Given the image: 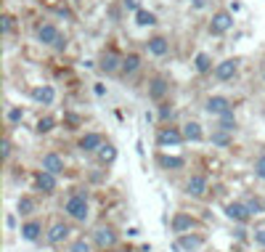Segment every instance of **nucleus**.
Listing matches in <instances>:
<instances>
[{
    "mask_svg": "<svg viewBox=\"0 0 265 252\" xmlns=\"http://www.w3.org/2000/svg\"><path fill=\"white\" fill-rule=\"evenodd\" d=\"M159 117H162V120H167V117H172V109H167V106H162V109H159Z\"/></svg>",
    "mask_w": 265,
    "mask_h": 252,
    "instance_id": "nucleus-39",
    "label": "nucleus"
},
{
    "mask_svg": "<svg viewBox=\"0 0 265 252\" xmlns=\"http://www.w3.org/2000/svg\"><path fill=\"white\" fill-rule=\"evenodd\" d=\"M236 75V59H225L215 66V77L220 80V83H228V80H234Z\"/></svg>",
    "mask_w": 265,
    "mask_h": 252,
    "instance_id": "nucleus-8",
    "label": "nucleus"
},
{
    "mask_svg": "<svg viewBox=\"0 0 265 252\" xmlns=\"http://www.w3.org/2000/svg\"><path fill=\"white\" fill-rule=\"evenodd\" d=\"M101 146H103L101 133H85L83 138H80V149H83V152H98Z\"/></svg>",
    "mask_w": 265,
    "mask_h": 252,
    "instance_id": "nucleus-13",
    "label": "nucleus"
},
{
    "mask_svg": "<svg viewBox=\"0 0 265 252\" xmlns=\"http://www.w3.org/2000/svg\"><path fill=\"white\" fill-rule=\"evenodd\" d=\"M180 141H183V130H178V128H162V130H159V135H157V143L159 146H175Z\"/></svg>",
    "mask_w": 265,
    "mask_h": 252,
    "instance_id": "nucleus-5",
    "label": "nucleus"
},
{
    "mask_svg": "<svg viewBox=\"0 0 265 252\" xmlns=\"http://www.w3.org/2000/svg\"><path fill=\"white\" fill-rule=\"evenodd\" d=\"M117 66H122V61H120V56L117 53H103V59H101V69L103 72H117Z\"/></svg>",
    "mask_w": 265,
    "mask_h": 252,
    "instance_id": "nucleus-21",
    "label": "nucleus"
},
{
    "mask_svg": "<svg viewBox=\"0 0 265 252\" xmlns=\"http://www.w3.org/2000/svg\"><path fill=\"white\" fill-rule=\"evenodd\" d=\"M212 143H217V146H228V143H231V135H228L225 130L217 128V130L212 133Z\"/></svg>",
    "mask_w": 265,
    "mask_h": 252,
    "instance_id": "nucleus-30",
    "label": "nucleus"
},
{
    "mask_svg": "<svg viewBox=\"0 0 265 252\" xmlns=\"http://www.w3.org/2000/svg\"><path fill=\"white\" fill-rule=\"evenodd\" d=\"M247 207L252 215H262L265 212V199H257V197H249L247 199Z\"/></svg>",
    "mask_w": 265,
    "mask_h": 252,
    "instance_id": "nucleus-27",
    "label": "nucleus"
},
{
    "mask_svg": "<svg viewBox=\"0 0 265 252\" xmlns=\"http://www.w3.org/2000/svg\"><path fill=\"white\" fill-rule=\"evenodd\" d=\"M93 242H96L101 249H109V247H114V244H117V234H114V228H109V226H101V228H96Z\"/></svg>",
    "mask_w": 265,
    "mask_h": 252,
    "instance_id": "nucleus-4",
    "label": "nucleus"
},
{
    "mask_svg": "<svg viewBox=\"0 0 265 252\" xmlns=\"http://www.w3.org/2000/svg\"><path fill=\"white\" fill-rule=\"evenodd\" d=\"M194 6H197V8H202V6H204V0H194Z\"/></svg>",
    "mask_w": 265,
    "mask_h": 252,
    "instance_id": "nucleus-41",
    "label": "nucleus"
},
{
    "mask_svg": "<svg viewBox=\"0 0 265 252\" xmlns=\"http://www.w3.org/2000/svg\"><path fill=\"white\" fill-rule=\"evenodd\" d=\"M199 247H202V236H197V234H180V239H178V249L194 252V249H199Z\"/></svg>",
    "mask_w": 265,
    "mask_h": 252,
    "instance_id": "nucleus-15",
    "label": "nucleus"
},
{
    "mask_svg": "<svg viewBox=\"0 0 265 252\" xmlns=\"http://www.w3.org/2000/svg\"><path fill=\"white\" fill-rule=\"evenodd\" d=\"M0 149H3V157L8 159V157H11V143H8V138H3V143H0Z\"/></svg>",
    "mask_w": 265,
    "mask_h": 252,
    "instance_id": "nucleus-37",
    "label": "nucleus"
},
{
    "mask_svg": "<svg viewBox=\"0 0 265 252\" xmlns=\"http://www.w3.org/2000/svg\"><path fill=\"white\" fill-rule=\"evenodd\" d=\"M34 183H37V189H40L43 194H53V191H56V175L48 173V170H40L37 178H34Z\"/></svg>",
    "mask_w": 265,
    "mask_h": 252,
    "instance_id": "nucleus-12",
    "label": "nucleus"
},
{
    "mask_svg": "<svg viewBox=\"0 0 265 252\" xmlns=\"http://www.w3.org/2000/svg\"><path fill=\"white\" fill-rule=\"evenodd\" d=\"M167 51H170V45H167V40H165L162 35H157V38L148 40V53H154V56H165Z\"/></svg>",
    "mask_w": 265,
    "mask_h": 252,
    "instance_id": "nucleus-20",
    "label": "nucleus"
},
{
    "mask_svg": "<svg viewBox=\"0 0 265 252\" xmlns=\"http://www.w3.org/2000/svg\"><path fill=\"white\" fill-rule=\"evenodd\" d=\"M114 157H117V149H114L111 143H106V146H101V149H98V162H101V165L114 162Z\"/></svg>",
    "mask_w": 265,
    "mask_h": 252,
    "instance_id": "nucleus-23",
    "label": "nucleus"
},
{
    "mask_svg": "<svg viewBox=\"0 0 265 252\" xmlns=\"http://www.w3.org/2000/svg\"><path fill=\"white\" fill-rule=\"evenodd\" d=\"M186 194L188 197H204L207 194V178L204 175H191L188 178V183H186Z\"/></svg>",
    "mask_w": 265,
    "mask_h": 252,
    "instance_id": "nucleus-7",
    "label": "nucleus"
},
{
    "mask_svg": "<svg viewBox=\"0 0 265 252\" xmlns=\"http://www.w3.org/2000/svg\"><path fill=\"white\" fill-rule=\"evenodd\" d=\"M135 24L138 27H152V24H157V16L152 14V11H135Z\"/></svg>",
    "mask_w": 265,
    "mask_h": 252,
    "instance_id": "nucleus-22",
    "label": "nucleus"
},
{
    "mask_svg": "<svg viewBox=\"0 0 265 252\" xmlns=\"http://www.w3.org/2000/svg\"><path fill=\"white\" fill-rule=\"evenodd\" d=\"M255 175H257L260 181H265V152L257 157V162H255Z\"/></svg>",
    "mask_w": 265,
    "mask_h": 252,
    "instance_id": "nucleus-33",
    "label": "nucleus"
},
{
    "mask_svg": "<svg viewBox=\"0 0 265 252\" xmlns=\"http://www.w3.org/2000/svg\"><path fill=\"white\" fill-rule=\"evenodd\" d=\"M59 38H61V32L56 29L53 24H43V27L37 29V40H40L43 45H56V43H59Z\"/></svg>",
    "mask_w": 265,
    "mask_h": 252,
    "instance_id": "nucleus-11",
    "label": "nucleus"
},
{
    "mask_svg": "<svg viewBox=\"0 0 265 252\" xmlns=\"http://www.w3.org/2000/svg\"><path fill=\"white\" fill-rule=\"evenodd\" d=\"M167 80L165 77H157V80H152V88H148V96H152L154 101H159V98H165V93H167Z\"/></svg>",
    "mask_w": 265,
    "mask_h": 252,
    "instance_id": "nucleus-18",
    "label": "nucleus"
},
{
    "mask_svg": "<svg viewBox=\"0 0 265 252\" xmlns=\"http://www.w3.org/2000/svg\"><path fill=\"white\" fill-rule=\"evenodd\" d=\"M19 212H21V215L34 212V202H32L29 197H21V199H19Z\"/></svg>",
    "mask_w": 265,
    "mask_h": 252,
    "instance_id": "nucleus-32",
    "label": "nucleus"
},
{
    "mask_svg": "<svg viewBox=\"0 0 265 252\" xmlns=\"http://www.w3.org/2000/svg\"><path fill=\"white\" fill-rule=\"evenodd\" d=\"M53 48H59V51H61V48H66V40H64V38H59V43H56Z\"/></svg>",
    "mask_w": 265,
    "mask_h": 252,
    "instance_id": "nucleus-40",
    "label": "nucleus"
},
{
    "mask_svg": "<svg viewBox=\"0 0 265 252\" xmlns=\"http://www.w3.org/2000/svg\"><path fill=\"white\" fill-rule=\"evenodd\" d=\"M69 234H72V231H69V226H66V223H53V226L48 228V244H53V247H56V244H61Z\"/></svg>",
    "mask_w": 265,
    "mask_h": 252,
    "instance_id": "nucleus-10",
    "label": "nucleus"
},
{
    "mask_svg": "<svg viewBox=\"0 0 265 252\" xmlns=\"http://www.w3.org/2000/svg\"><path fill=\"white\" fill-rule=\"evenodd\" d=\"M21 117H24V112H21L19 106H14V109H11V112H8V120H11V122H19Z\"/></svg>",
    "mask_w": 265,
    "mask_h": 252,
    "instance_id": "nucleus-35",
    "label": "nucleus"
},
{
    "mask_svg": "<svg viewBox=\"0 0 265 252\" xmlns=\"http://www.w3.org/2000/svg\"><path fill=\"white\" fill-rule=\"evenodd\" d=\"M183 138H186V141H202L204 138L202 125L199 122H186V125H183Z\"/></svg>",
    "mask_w": 265,
    "mask_h": 252,
    "instance_id": "nucleus-19",
    "label": "nucleus"
},
{
    "mask_svg": "<svg viewBox=\"0 0 265 252\" xmlns=\"http://www.w3.org/2000/svg\"><path fill=\"white\" fill-rule=\"evenodd\" d=\"M0 21H3V35H8V32L14 29V16H11V14H6V16L0 19Z\"/></svg>",
    "mask_w": 265,
    "mask_h": 252,
    "instance_id": "nucleus-34",
    "label": "nucleus"
},
{
    "mask_svg": "<svg viewBox=\"0 0 265 252\" xmlns=\"http://www.w3.org/2000/svg\"><path fill=\"white\" fill-rule=\"evenodd\" d=\"M32 98L37 101V104H53V98H56V90H53L51 85L34 88V90H32Z\"/></svg>",
    "mask_w": 265,
    "mask_h": 252,
    "instance_id": "nucleus-16",
    "label": "nucleus"
},
{
    "mask_svg": "<svg viewBox=\"0 0 265 252\" xmlns=\"http://www.w3.org/2000/svg\"><path fill=\"white\" fill-rule=\"evenodd\" d=\"M88 194H83V191H74L72 197H69L66 202H64V212L72 218V221H77V223H85L88 221Z\"/></svg>",
    "mask_w": 265,
    "mask_h": 252,
    "instance_id": "nucleus-1",
    "label": "nucleus"
},
{
    "mask_svg": "<svg viewBox=\"0 0 265 252\" xmlns=\"http://www.w3.org/2000/svg\"><path fill=\"white\" fill-rule=\"evenodd\" d=\"M220 130H225V133H234V128H236V120H234V109H228L225 114H220V125H217Z\"/></svg>",
    "mask_w": 265,
    "mask_h": 252,
    "instance_id": "nucleus-25",
    "label": "nucleus"
},
{
    "mask_svg": "<svg viewBox=\"0 0 265 252\" xmlns=\"http://www.w3.org/2000/svg\"><path fill=\"white\" fill-rule=\"evenodd\" d=\"M191 228H194V218L188 212H178L175 218H172V231L175 234H186V231H191Z\"/></svg>",
    "mask_w": 265,
    "mask_h": 252,
    "instance_id": "nucleus-14",
    "label": "nucleus"
},
{
    "mask_svg": "<svg viewBox=\"0 0 265 252\" xmlns=\"http://www.w3.org/2000/svg\"><path fill=\"white\" fill-rule=\"evenodd\" d=\"M125 8H128V11H141V6H138V0H125Z\"/></svg>",
    "mask_w": 265,
    "mask_h": 252,
    "instance_id": "nucleus-36",
    "label": "nucleus"
},
{
    "mask_svg": "<svg viewBox=\"0 0 265 252\" xmlns=\"http://www.w3.org/2000/svg\"><path fill=\"white\" fill-rule=\"evenodd\" d=\"M225 215L231 218V221H236V223H247L249 218H252L247 202H231V204H225Z\"/></svg>",
    "mask_w": 265,
    "mask_h": 252,
    "instance_id": "nucleus-3",
    "label": "nucleus"
},
{
    "mask_svg": "<svg viewBox=\"0 0 265 252\" xmlns=\"http://www.w3.org/2000/svg\"><path fill=\"white\" fill-rule=\"evenodd\" d=\"M43 170H48V173L59 175V173H64V159L56 154V152H48V154L43 157Z\"/></svg>",
    "mask_w": 265,
    "mask_h": 252,
    "instance_id": "nucleus-9",
    "label": "nucleus"
},
{
    "mask_svg": "<svg viewBox=\"0 0 265 252\" xmlns=\"http://www.w3.org/2000/svg\"><path fill=\"white\" fill-rule=\"evenodd\" d=\"M231 27H234V16L228 14V11H217L210 21V35H223V32H228Z\"/></svg>",
    "mask_w": 265,
    "mask_h": 252,
    "instance_id": "nucleus-2",
    "label": "nucleus"
},
{
    "mask_svg": "<svg viewBox=\"0 0 265 252\" xmlns=\"http://www.w3.org/2000/svg\"><path fill=\"white\" fill-rule=\"evenodd\" d=\"M69 252H93V247H90L88 239H74L72 247H69Z\"/></svg>",
    "mask_w": 265,
    "mask_h": 252,
    "instance_id": "nucleus-29",
    "label": "nucleus"
},
{
    "mask_svg": "<svg viewBox=\"0 0 265 252\" xmlns=\"http://www.w3.org/2000/svg\"><path fill=\"white\" fill-rule=\"evenodd\" d=\"M53 125H56L53 117H43V120L37 122V128H34V130H37V133H51V130H53Z\"/></svg>",
    "mask_w": 265,
    "mask_h": 252,
    "instance_id": "nucleus-31",
    "label": "nucleus"
},
{
    "mask_svg": "<svg viewBox=\"0 0 265 252\" xmlns=\"http://www.w3.org/2000/svg\"><path fill=\"white\" fill-rule=\"evenodd\" d=\"M40 231H43V226L37 221H29V223L21 226V239H24V242H37Z\"/></svg>",
    "mask_w": 265,
    "mask_h": 252,
    "instance_id": "nucleus-17",
    "label": "nucleus"
},
{
    "mask_svg": "<svg viewBox=\"0 0 265 252\" xmlns=\"http://www.w3.org/2000/svg\"><path fill=\"white\" fill-rule=\"evenodd\" d=\"M138 66H141V59H138L135 53H130V56H125V59H122V72L125 75H133Z\"/></svg>",
    "mask_w": 265,
    "mask_h": 252,
    "instance_id": "nucleus-26",
    "label": "nucleus"
},
{
    "mask_svg": "<svg viewBox=\"0 0 265 252\" xmlns=\"http://www.w3.org/2000/svg\"><path fill=\"white\" fill-rule=\"evenodd\" d=\"M255 242L265 247V228H262V231H255Z\"/></svg>",
    "mask_w": 265,
    "mask_h": 252,
    "instance_id": "nucleus-38",
    "label": "nucleus"
},
{
    "mask_svg": "<svg viewBox=\"0 0 265 252\" xmlns=\"http://www.w3.org/2000/svg\"><path fill=\"white\" fill-rule=\"evenodd\" d=\"M204 109L210 114H217V117H220V114H225L228 109H231V101H228L225 96H210V98H207V104H204Z\"/></svg>",
    "mask_w": 265,
    "mask_h": 252,
    "instance_id": "nucleus-6",
    "label": "nucleus"
},
{
    "mask_svg": "<svg viewBox=\"0 0 265 252\" xmlns=\"http://www.w3.org/2000/svg\"><path fill=\"white\" fill-rule=\"evenodd\" d=\"M210 66H212V61H210V56L207 53H197V72H210Z\"/></svg>",
    "mask_w": 265,
    "mask_h": 252,
    "instance_id": "nucleus-28",
    "label": "nucleus"
},
{
    "mask_svg": "<svg viewBox=\"0 0 265 252\" xmlns=\"http://www.w3.org/2000/svg\"><path fill=\"white\" fill-rule=\"evenodd\" d=\"M159 165H162L165 170H180L183 165H186V159L183 157H159Z\"/></svg>",
    "mask_w": 265,
    "mask_h": 252,
    "instance_id": "nucleus-24",
    "label": "nucleus"
}]
</instances>
